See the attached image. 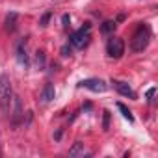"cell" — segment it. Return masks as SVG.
I'll return each instance as SVG.
<instances>
[{"instance_id": "6da1fadb", "label": "cell", "mask_w": 158, "mask_h": 158, "mask_svg": "<svg viewBox=\"0 0 158 158\" xmlns=\"http://www.w3.org/2000/svg\"><path fill=\"white\" fill-rule=\"evenodd\" d=\"M149 41H151V28H149V24L147 23H139L136 32H134V35H132L130 48L134 52H141L143 48H147Z\"/></svg>"}, {"instance_id": "7a4b0ae2", "label": "cell", "mask_w": 158, "mask_h": 158, "mask_svg": "<svg viewBox=\"0 0 158 158\" xmlns=\"http://www.w3.org/2000/svg\"><path fill=\"white\" fill-rule=\"evenodd\" d=\"M13 101V89H11V82L8 74H0V110L4 114L10 112Z\"/></svg>"}, {"instance_id": "3957f363", "label": "cell", "mask_w": 158, "mask_h": 158, "mask_svg": "<svg viewBox=\"0 0 158 158\" xmlns=\"http://www.w3.org/2000/svg\"><path fill=\"white\" fill-rule=\"evenodd\" d=\"M89 23H86L80 30H76V32H73L71 35H69V43L73 45V47H76V48H84L86 45H88V41H89Z\"/></svg>"}, {"instance_id": "277c9868", "label": "cell", "mask_w": 158, "mask_h": 158, "mask_svg": "<svg viewBox=\"0 0 158 158\" xmlns=\"http://www.w3.org/2000/svg\"><path fill=\"white\" fill-rule=\"evenodd\" d=\"M106 50L112 58H121L125 54V41L121 37H112L106 45Z\"/></svg>"}, {"instance_id": "5b68a950", "label": "cell", "mask_w": 158, "mask_h": 158, "mask_svg": "<svg viewBox=\"0 0 158 158\" xmlns=\"http://www.w3.org/2000/svg\"><path fill=\"white\" fill-rule=\"evenodd\" d=\"M80 88H86V89H91L93 93H104L106 91V82L101 80V78H88V80H82L78 84Z\"/></svg>"}, {"instance_id": "8992f818", "label": "cell", "mask_w": 158, "mask_h": 158, "mask_svg": "<svg viewBox=\"0 0 158 158\" xmlns=\"http://www.w3.org/2000/svg\"><path fill=\"white\" fill-rule=\"evenodd\" d=\"M112 84H114V88L117 89V93H119V95L128 97V99H134V97H136V95H134V91H132V88H130L127 82H121V80H112Z\"/></svg>"}, {"instance_id": "52a82bcc", "label": "cell", "mask_w": 158, "mask_h": 158, "mask_svg": "<svg viewBox=\"0 0 158 158\" xmlns=\"http://www.w3.org/2000/svg\"><path fill=\"white\" fill-rule=\"evenodd\" d=\"M17 61L24 67H28V63H30L28 54H26V39H21L17 45Z\"/></svg>"}, {"instance_id": "ba28073f", "label": "cell", "mask_w": 158, "mask_h": 158, "mask_svg": "<svg viewBox=\"0 0 158 158\" xmlns=\"http://www.w3.org/2000/svg\"><path fill=\"white\" fill-rule=\"evenodd\" d=\"M13 114H11V121H13V125L17 127L19 123H21V117H23V102H21V99L19 97H13Z\"/></svg>"}, {"instance_id": "9c48e42d", "label": "cell", "mask_w": 158, "mask_h": 158, "mask_svg": "<svg viewBox=\"0 0 158 158\" xmlns=\"http://www.w3.org/2000/svg\"><path fill=\"white\" fill-rule=\"evenodd\" d=\"M56 97V89L52 84H45V88L41 89V102H50Z\"/></svg>"}, {"instance_id": "30bf717a", "label": "cell", "mask_w": 158, "mask_h": 158, "mask_svg": "<svg viewBox=\"0 0 158 158\" xmlns=\"http://www.w3.org/2000/svg\"><path fill=\"white\" fill-rule=\"evenodd\" d=\"M17 19H19V15H17L15 11H11V13H8V15H6L4 26H6V30H8V32H13V30H15V26H17Z\"/></svg>"}, {"instance_id": "8fae6325", "label": "cell", "mask_w": 158, "mask_h": 158, "mask_svg": "<svg viewBox=\"0 0 158 158\" xmlns=\"http://www.w3.org/2000/svg\"><path fill=\"white\" fill-rule=\"evenodd\" d=\"M45 65H47V56H45L43 50H37L35 52V67L37 69H45Z\"/></svg>"}, {"instance_id": "7c38bea8", "label": "cell", "mask_w": 158, "mask_h": 158, "mask_svg": "<svg viewBox=\"0 0 158 158\" xmlns=\"http://www.w3.org/2000/svg\"><path fill=\"white\" fill-rule=\"evenodd\" d=\"M115 26H117L115 21H104V23L101 24V32H102V34H112V32L115 30Z\"/></svg>"}, {"instance_id": "4fadbf2b", "label": "cell", "mask_w": 158, "mask_h": 158, "mask_svg": "<svg viewBox=\"0 0 158 158\" xmlns=\"http://www.w3.org/2000/svg\"><path fill=\"white\" fill-rule=\"evenodd\" d=\"M117 108H119V112L123 114V117H125V119H128L130 123H134V115H132V112H130L123 102H117Z\"/></svg>"}, {"instance_id": "5bb4252c", "label": "cell", "mask_w": 158, "mask_h": 158, "mask_svg": "<svg viewBox=\"0 0 158 158\" xmlns=\"http://www.w3.org/2000/svg\"><path fill=\"white\" fill-rule=\"evenodd\" d=\"M82 151H84V143L82 141H74V145L69 149V156H78Z\"/></svg>"}, {"instance_id": "9a60e30c", "label": "cell", "mask_w": 158, "mask_h": 158, "mask_svg": "<svg viewBox=\"0 0 158 158\" xmlns=\"http://www.w3.org/2000/svg\"><path fill=\"white\" fill-rule=\"evenodd\" d=\"M110 128V112L104 110L102 112V130H108Z\"/></svg>"}, {"instance_id": "2e32d148", "label": "cell", "mask_w": 158, "mask_h": 158, "mask_svg": "<svg viewBox=\"0 0 158 158\" xmlns=\"http://www.w3.org/2000/svg\"><path fill=\"white\" fill-rule=\"evenodd\" d=\"M50 17H52V13H50V11L43 13V17H41V21H39V24H41L43 28H47V26H48V23H50Z\"/></svg>"}, {"instance_id": "e0dca14e", "label": "cell", "mask_w": 158, "mask_h": 158, "mask_svg": "<svg viewBox=\"0 0 158 158\" xmlns=\"http://www.w3.org/2000/svg\"><path fill=\"white\" fill-rule=\"evenodd\" d=\"M69 24H71V17H69L67 13H65V15H61V26L67 30V28H69Z\"/></svg>"}, {"instance_id": "ac0fdd59", "label": "cell", "mask_w": 158, "mask_h": 158, "mask_svg": "<svg viewBox=\"0 0 158 158\" xmlns=\"http://www.w3.org/2000/svg\"><path fill=\"white\" fill-rule=\"evenodd\" d=\"M71 52H73V50H71V47H69V45H63V47H61V56H65V58H67V56H71Z\"/></svg>"}, {"instance_id": "d6986e66", "label": "cell", "mask_w": 158, "mask_h": 158, "mask_svg": "<svg viewBox=\"0 0 158 158\" xmlns=\"http://www.w3.org/2000/svg\"><path fill=\"white\" fill-rule=\"evenodd\" d=\"M32 119H34V112H28V114H26V123H24V127H30Z\"/></svg>"}, {"instance_id": "ffe728a7", "label": "cell", "mask_w": 158, "mask_h": 158, "mask_svg": "<svg viewBox=\"0 0 158 158\" xmlns=\"http://www.w3.org/2000/svg\"><path fill=\"white\" fill-rule=\"evenodd\" d=\"M154 93H156V88H151V89H149V91H147V99H149V101H151V99H152V97H154Z\"/></svg>"}, {"instance_id": "44dd1931", "label": "cell", "mask_w": 158, "mask_h": 158, "mask_svg": "<svg viewBox=\"0 0 158 158\" xmlns=\"http://www.w3.org/2000/svg\"><path fill=\"white\" fill-rule=\"evenodd\" d=\"M54 138H56V139H60V138H61V130H56V134H54Z\"/></svg>"}]
</instances>
